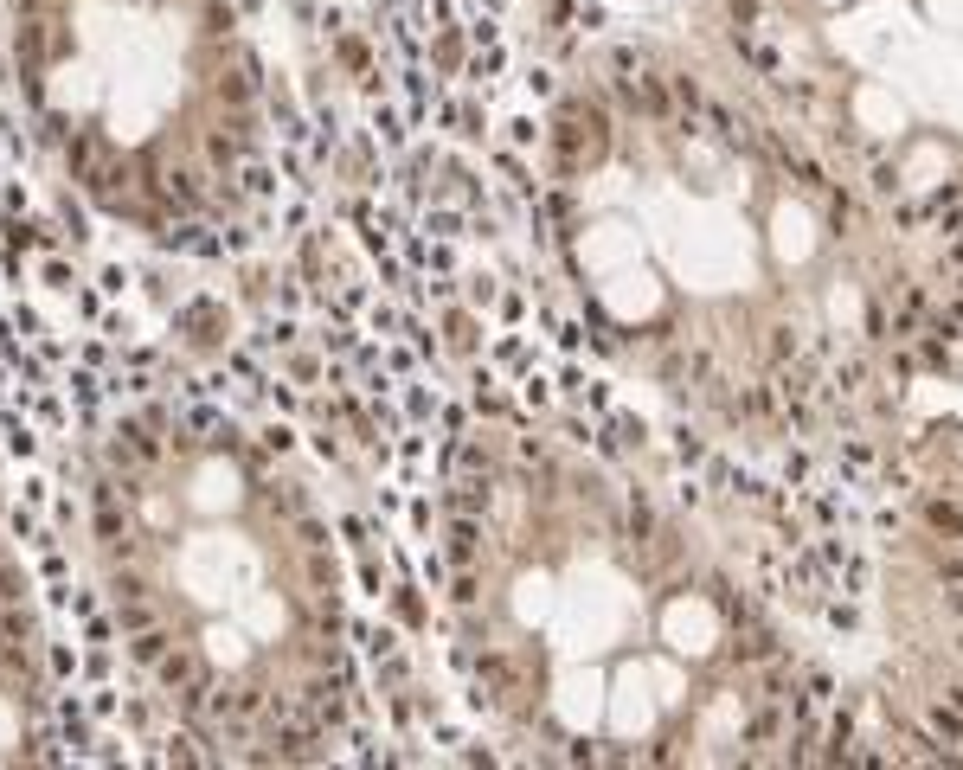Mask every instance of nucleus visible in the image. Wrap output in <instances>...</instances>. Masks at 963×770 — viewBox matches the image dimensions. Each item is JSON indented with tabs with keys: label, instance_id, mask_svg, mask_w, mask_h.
Masks as SVG:
<instances>
[{
	"label": "nucleus",
	"instance_id": "1a4fd4ad",
	"mask_svg": "<svg viewBox=\"0 0 963 770\" xmlns=\"http://www.w3.org/2000/svg\"><path fill=\"white\" fill-rule=\"evenodd\" d=\"M200 148H206V167H212V174H232V167H238V154H244V142H238L232 129H212Z\"/></svg>",
	"mask_w": 963,
	"mask_h": 770
},
{
	"label": "nucleus",
	"instance_id": "2eb2a0df",
	"mask_svg": "<svg viewBox=\"0 0 963 770\" xmlns=\"http://www.w3.org/2000/svg\"><path fill=\"white\" fill-rule=\"evenodd\" d=\"M739 661H777V636L771 629H752V636L739 642Z\"/></svg>",
	"mask_w": 963,
	"mask_h": 770
},
{
	"label": "nucleus",
	"instance_id": "9b49d317",
	"mask_svg": "<svg viewBox=\"0 0 963 770\" xmlns=\"http://www.w3.org/2000/svg\"><path fill=\"white\" fill-rule=\"evenodd\" d=\"M476 552H482V527L469 514H456V527H450V559L456 565H476Z\"/></svg>",
	"mask_w": 963,
	"mask_h": 770
},
{
	"label": "nucleus",
	"instance_id": "f257e3e1",
	"mask_svg": "<svg viewBox=\"0 0 963 770\" xmlns=\"http://www.w3.org/2000/svg\"><path fill=\"white\" fill-rule=\"evenodd\" d=\"M700 116H707V129L720 135V142L732 148V154H752V148H764V135H758V122H745L732 103H720V97H707L700 103Z\"/></svg>",
	"mask_w": 963,
	"mask_h": 770
},
{
	"label": "nucleus",
	"instance_id": "4468645a",
	"mask_svg": "<svg viewBox=\"0 0 963 770\" xmlns=\"http://www.w3.org/2000/svg\"><path fill=\"white\" fill-rule=\"evenodd\" d=\"M630 539H636V546H649V539H662V533H655V507L649 501H630Z\"/></svg>",
	"mask_w": 963,
	"mask_h": 770
},
{
	"label": "nucleus",
	"instance_id": "4be33fe9",
	"mask_svg": "<svg viewBox=\"0 0 963 770\" xmlns=\"http://www.w3.org/2000/svg\"><path fill=\"white\" fill-rule=\"evenodd\" d=\"M122 629H129V636H135V629H155V610H148L142 597H129V610H122Z\"/></svg>",
	"mask_w": 963,
	"mask_h": 770
},
{
	"label": "nucleus",
	"instance_id": "dca6fc26",
	"mask_svg": "<svg viewBox=\"0 0 963 770\" xmlns=\"http://www.w3.org/2000/svg\"><path fill=\"white\" fill-rule=\"evenodd\" d=\"M764 347H771V366H784V360H797V353H803L797 328H771V341H764Z\"/></svg>",
	"mask_w": 963,
	"mask_h": 770
},
{
	"label": "nucleus",
	"instance_id": "a211bd4d",
	"mask_svg": "<svg viewBox=\"0 0 963 770\" xmlns=\"http://www.w3.org/2000/svg\"><path fill=\"white\" fill-rule=\"evenodd\" d=\"M450 597H456V604H476V597H482V578H476V565H456V584H450Z\"/></svg>",
	"mask_w": 963,
	"mask_h": 770
},
{
	"label": "nucleus",
	"instance_id": "9d476101",
	"mask_svg": "<svg viewBox=\"0 0 963 770\" xmlns=\"http://www.w3.org/2000/svg\"><path fill=\"white\" fill-rule=\"evenodd\" d=\"M97 539H103V546L129 539V520H122V507H116V488H97Z\"/></svg>",
	"mask_w": 963,
	"mask_h": 770
},
{
	"label": "nucleus",
	"instance_id": "6e6552de",
	"mask_svg": "<svg viewBox=\"0 0 963 770\" xmlns=\"http://www.w3.org/2000/svg\"><path fill=\"white\" fill-rule=\"evenodd\" d=\"M925 726L938 732L944 745H963V713H957L951 700H938V693H931V700H925Z\"/></svg>",
	"mask_w": 963,
	"mask_h": 770
},
{
	"label": "nucleus",
	"instance_id": "c756f323",
	"mask_svg": "<svg viewBox=\"0 0 963 770\" xmlns=\"http://www.w3.org/2000/svg\"><path fill=\"white\" fill-rule=\"evenodd\" d=\"M636 65H642V58L630 52V45H617V52H610V71H636Z\"/></svg>",
	"mask_w": 963,
	"mask_h": 770
},
{
	"label": "nucleus",
	"instance_id": "0eeeda50",
	"mask_svg": "<svg viewBox=\"0 0 963 770\" xmlns=\"http://www.w3.org/2000/svg\"><path fill=\"white\" fill-rule=\"evenodd\" d=\"M777 738H784V713H777V700H758L745 719V745H777Z\"/></svg>",
	"mask_w": 963,
	"mask_h": 770
},
{
	"label": "nucleus",
	"instance_id": "a878e982",
	"mask_svg": "<svg viewBox=\"0 0 963 770\" xmlns=\"http://www.w3.org/2000/svg\"><path fill=\"white\" fill-rule=\"evenodd\" d=\"M206 26H212V33H232V7H219V0H212V7H206Z\"/></svg>",
	"mask_w": 963,
	"mask_h": 770
},
{
	"label": "nucleus",
	"instance_id": "f3484780",
	"mask_svg": "<svg viewBox=\"0 0 963 770\" xmlns=\"http://www.w3.org/2000/svg\"><path fill=\"white\" fill-rule=\"evenodd\" d=\"M0 636L26 649V642H33V616H26V610H0Z\"/></svg>",
	"mask_w": 963,
	"mask_h": 770
},
{
	"label": "nucleus",
	"instance_id": "c85d7f7f",
	"mask_svg": "<svg viewBox=\"0 0 963 770\" xmlns=\"http://www.w3.org/2000/svg\"><path fill=\"white\" fill-rule=\"evenodd\" d=\"M700 456H707V443H700L694 430H681V462H700Z\"/></svg>",
	"mask_w": 963,
	"mask_h": 770
},
{
	"label": "nucleus",
	"instance_id": "b1692460",
	"mask_svg": "<svg viewBox=\"0 0 963 770\" xmlns=\"http://www.w3.org/2000/svg\"><path fill=\"white\" fill-rule=\"evenodd\" d=\"M848 219H854V199H848V193H829V225L842 231Z\"/></svg>",
	"mask_w": 963,
	"mask_h": 770
},
{
	"label": "nucleus",
	"instance_id": "aec40b11",
	"mask_svg": "<svg viewBox=\"0 0 963 770\" xmlns=\"http://www.w3.org/2000/svg\"><path fill=\"white\" fill-rule=\"evenodd\" d=\"M931 572H938V584H963V546L938 552V559H931Z\"/></svg>",
	"mask_w": 963,
	"mask_h": 770
},
{
	"label": "nucleus",
	"instance_id": "7ed1b4c3",
	"mask_svg": "<svg viewBox=\"0 0 963 770\" xmlns=\"http://www.w3.org/2000/svg\"><path fill=\"white\" fill-rule=\"evenodd\" d=\"M103 161H110V148H103V129H71L65 135V167L78 187H90V180L103 174Z\"/></svg>",
	"mask_w": 963,
	"mask_h": 770
},
{
	"label": "nucleus",
	"instance_id": "ddd939ff",
	"mask_svg": "<svg viewBox=\"0 0 963 770\" xmlns=\"http://www.w3.org/2000/svg\"><path fill=\"white\" fill-rule=\"evenodd\" d=\"M450 514H488V482H463V488H450Z\"/></svg>",
	"mask_w": 963,
	"mask_h": 770
},
{
	"label": "nucleus",
	"instance_id": "412c9836",
	"mask_svg": "<svg viewBox=\"0 0 963 770\" xmlns=\"http://www.w3.org/2000/svg\"><path fill=\"white\" fill-rule=\"evenodd\" d=\"M867 187H874V199H893L899 193V174L886 161H874V174H867Z\"/></svg>",
	"mask_w": 963,
	"mask_h": 770
},
{
	"label": "nucleus",
	"instance_id": "5701e85b",
	"mask_svg": "<svg viewBox=\"0 0 963 770\" xmlns=\"http://www.w3.org/2000/svg\"><path fill=\"white\" fill-rule=\"evenodd\" d=\"M296 533H302V546H315V552L328 546V527H321L315 514H296Z\"/></svg>",
	"mask_w": 963,
	"mask_h": 770
},
{
	"label": "nucleus",
	"instance_id": "f03ea898",
	"mask_svg": "<svg viewBox=\"0 0 963 770\" xmlns=\"http://www.w3.org/2000/svg\"><path fill=\"white\" fill-rule=\"evenodd\" d=\"M110 462L122 475H142V469H155V462H161V443L148 437V424H122L110 437Z\"/></svg>",
	"mask_w": 963,
	"mask_h": 770
},
{
	"label": "nucleus",
	"instance_id": "423d86ee",
	"mask_svg": "<svg viewBox=\"0 0 963 770\" xmlns=\"http://www.w3.org/2000/svg\"><path fill=\"white\" fill-rule=\"evenodd\" d=\"M251 97H257V65L244 58L238 71L219 77V103H225V110H251Z\"/></svg>",
	"mask_w": 963,
	"mask_h": 770
},
{
	"label": "nucleus",
	"instance_id": "6ab92c4d",
	"mask_svg": "<svg viewBox=\"0 0 963 770\" xmlns=\"http://www.w3.org/2000/svg\"><path fill=\"white\" fill-rule=\"evenodd\" d=\"M463 475H469V482H495V456L469 443V450H463Z\"/></svg>",
	"mask_w": 963,
	"mask_h": 770
},
{
	"label": "nucleus",
	"instance_id": "f8f14e48",
	"mask_svg": "<svg viewBox=\"0 0 963 770\" xmlns=\"http://www.w3.org/2000/svg\"><path fill=\"white\" fill-rule=\"evenodd\" d=\"M167 649H174V642H167L161 629H135V642H129V655L142 661V668H161V655H167Z\"/></svg>",
	"mask_w": 963,
	"mask_h": 770
},
{
	"label": "nucleus",
	"instance_id": "20e7f679",
	"mask_svg": "<svg viewBox=\"0 0 963 770\" xmlns=\"http://www.w3.org/2000/svg\"><path fill=\"white\" fill-rule=\"evenodd\" d=\"M919 527L931 539H951V546H963V501L957 495H919Z\"/></svg>",
	"mask_w": 963,
	"mask_h": 770
},
{
	"label": "nucleus",
	"instance_id": "cd10ccee",
	"mask_svg": "<svg viewBox=\"0 0 963 770\" xmlns=\"http://www.w3.org/2000/svg\"><path fill=\"white\" fill-rule=\"evenodd\" d=\"M450 347H463V353H469V347H476V334H469V321H463V315H456V321H450Z\"/></svg>",
	"mask_w": 963,
	"mask_h": 770
},
{
	"label": "nucleus",
	"instance_id": "393cba45",
	"mask_svg": "<svg viewBox=\"0 0 963 770\" xmlns=\"http://www.w3.org/2000/svg\"><path fill=\"white\" fill-rule=\"evenodd\" d=\"M302 572H309V584H315V591H321V584H328V591H334V565H328V559H309V565H302Z\"/></svg>",
	"mask_w": 963,
	"mask_h": 770
},
{
	"label": "nucleus",
	"instance_id": "bb28decb",
	"mask_svg": "<svg viewBox=\"0 0 963 770\" xmlns=\"http://www.w3.org/2000/svg\"><path fill=\"white\" fill-rule=\"evenodd\" d=\"M167 758H174V764H200V751H193V738H174V745H167Z\"/></svg>",
	"mask_w": 963,
	"mask_h": 770
},
{
	"label": "nucleus",
	"instance_id": "7c9ffc66",
	"mask_svg": "<svg viewBox=\"0 0 963 770\" xmlns=\"http://www.w3.org/2000/svg\"><path fill=\"white\" fill-rule=\"evenodd\" d=\"M938 700H951L957 713H963V681H944V687H938Z\"/></svg>",
	"mask_w": 963,
	"mask_h": 770
},
{
	"label": "nucleus",
	"instance_id": "39448f33",
	"mask_svg": "<svg viewBox=\"0 0 963 770\" xmlns=\"http://www.w3.org/2000/svg\"><path fill=\"white\" fill-rule=\"evenodd\" d=\"M155 674H161V687H167V693H187V687H206V681H212L206 661L193 655V649H167Z\"/></svg>",
	"mask_w": 963,
	"mask_h": 770
}]
</instances>
